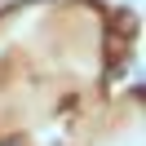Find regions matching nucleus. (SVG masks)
Returning a JSON list of instances; mask_svg holds the SVG:
<instances>
[{"label": "nucleus", "mask_w": 146, "mask_h": 146, "mask_svg": "<svg viewBox=\"0 0 146 146\" xmlns=\"http://www.w3.org/2000/svg\"><path fill=\"white\" fill-rule=\"evenodd\" d=\"M111 31H115V36H133V31H137V18H133V13H128V9H115V13H111Z\"/></svg>", "instance_id": "obj_1"}, {"label": "nucleus", "mask_w": 146, "mask_h": 146, "mask_svg": "<svg viewBox=\"0 0 146 146\" xmlns=\"http://www.w3.org/2000/svg\"><path fill=\"white\" fill-rule=\"evenodd\" d=\"M124 53H128V40L111 31V36H106V58H119V62H124Z\"/></svg>", "instance_id": "obj_2"}, {"label": "nucleus", "mask_w": 146, "mask_h": 146, "mask_svg": "<svg viewBox=\"0 0 146 146\" xmlns=\"http://www.w3.org/2000/svg\"><path fill=\"white\" fill-rule=\"evenodd\" d=\"M124 80V62H111V71H106V84H119Z\"/></svg>", "instance_id": "obj_3"}]
</instances>
